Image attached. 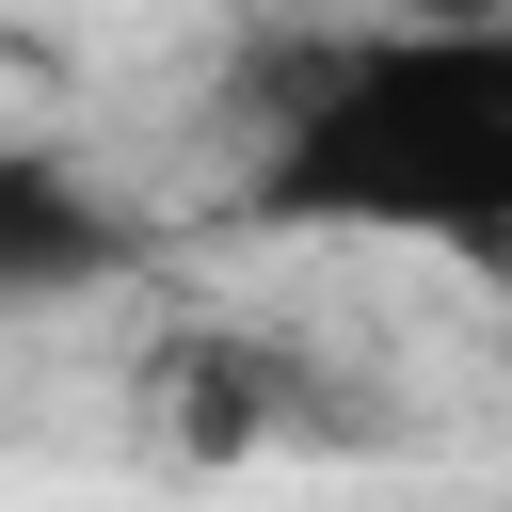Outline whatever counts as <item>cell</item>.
<instances>
[{"label":"cell","instance_id":"1","mask_svg":"<svg viewBox=\"0 0 512 512\" xmlns=\"http://www.w3.org/2000/svg\"><path fill=\"white\" fill-rule=\"evenodd\" d=\"M256 224L288 240H432V256H512V16L416 32L368 16L272 96V144L240 176Z\"/></svg>","mask_w":512,"mask_h":512},{"label":"cell","instance_id":"2","mask_svg":"<svg viewBox=\"0 0 512 512\" xmlns=\"http://www.w3.org/2000/svg\"><path fill=\"white\" fill-rule=\"evenodd\" d=\"M112 256H128V224H112L48 144H16V160H0V288H16V304H64V288H96Z\"/></svg>","mask_w":512,"mask_h":512},{"label":"cell","instance_id":"3","mask_svg":"<svg viewBox=\"0 0 512 512\" xmlns=\"http://www.w3.org/2000/svg\"><path fill=\"white\" fill-rule=\"evenodd\" d=\"M384 16H416V32H480V16H512V0H384Z\"/></svg>","mask_w":512,"mask_h":512}]
</instances>
